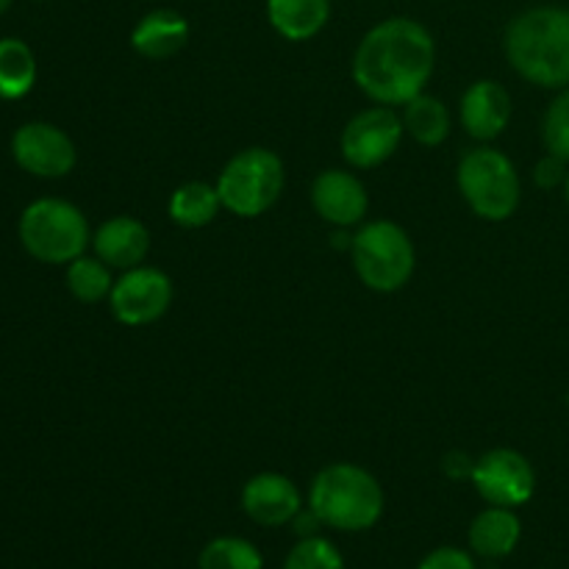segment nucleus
I'll return each mask as SVG.
<instances>
[{"label":"nucleus","instance_id":"nucleus-1","mask_svg":"<svg viewBox=\"0 0 569 569\" xmlns=\"http://www.w3.org/2000/svg\"><path fill=\"white\" fill-rule=\"evenodd\" d=\"M437 67L431 31L411 17H389L361 37L353 81L381 106H406L422 94Z\"/></svg>","mask_w":569,"mask_h":569},{"label":"nucleus","instance_id":"nucleus-2","mask_svg":"<svg viewBox=\"0 0 569 569\" xmlns=\"http://www.w3.org/2000/svg\"><path fill=\"white\" fill-rule=\"evenodd\" d=\"M506 59L520 78L542 89L569 87V9L533 6L509 22Z\"/></svg>","mask_w":569,"mask_h":569},{"label":"nucleus","instance_id":"nucleus-3","mask_svg":"<svg viewBox=\"0 0 569 569\" xmlns=\"http://www.w3.org/2000/svg\"><path fill=\"white\" fill-rule=\"evenodd\" d=\"M309 509L320 517L322 526L337 531H367L383 515V489L365 467L339 461L317 472Z\"/></svg>","mask_w":569,"mask_h":569},{"label":"nucleus","instance_id":"nucleus-4","mask_svg":"<svg viewBox=\"0 0 569 569\" xmlns=\"http://www.w3.org/2000/svg\"><path fill=\"white\" fill-rule=\"evenodd\" d=\"M20 242L28 256L42 264H70L87 253L92 231L78 206L59 198H42L22 211Z\"/></svg>","mask_w":569,"mask_h":569},{"label":"nucleus","instance_id":"nucleus-5","mask_svg":"<svg viewBox=\"0 0 569 569\" xmlns=\"http://www.w3.org/2000/svg\"><path fill=\"white\" fill-rule=\"evenodd\" d=\"M456 183L467 206L487 222L509 220L520 206V176L503 150L476 148L465 153L456 170Z\"/></svg>","mask_w":569,"mask_h":569},{"label":"nucleus","instance_id":"nucleus-6","mask_svg":"<svg viewBox=\"0 0 569 569\" xmlns=\"http://www.w3.org/2000/svg\"><path fill=\"white\" fill-rule=\"evenodd\" d=\"M350 250H353L356 276L372 292H398L415 276V242L398 222H367L353 237Z\"/></svg>","mask_w":569,"mask_h":569},{"label":"nucleus","instance_id":"nucleus-7","mask_svg":"<svg viewBox=\"0 0 569 569\" xmlns=\"http://www.w3.org/2000/svg\"><path fill=\"white\" fill-rule=\"evenodd\" d=\"M287 170L276 150L244 148L222 167L217 178L222 209L237 217H259L278 203Z\"/></svg>","mask_w":569,"mask_h":569},{"label":"nucleus","instance_id":"nucleus-8","mask_svg":"<svg viewBox=\"0 0 569 569\" xmlns=\"http://www.w3.org/2000/svg\"><path fill=\"white\" fill-rule=\"evenodd\" d=\"M176 298L170 276L156 267H133L122 272L120 281H114V289L109 295V309L117 322L128 328L150 326L161 320Z\"/></svg>","mask_w":569,"mask_h":569},{"label":"nucleus","instance_id":"nucleus-9","mask_svg":"<svg viewBox=\"0 0 569 569\" xmlns=\"http://www.w3.org/2000/svg\"><path fill=\"white\" fill-rule=\"evenodd\" d=\"M406 128L392 106H370L359 111L342 131V156L350 167L372 170L392 159Z\"/></svg>","mask_w":569,"mask_h":569},{"label":"nucleus","instance_id":"nucleus-10","mask_svg":"<svg viewBox=\"0 0 569 569\" xmlns=\"http://www.w3.org/2000/svg\"><path fill=\"white\" fill-rule=\"evenodd\" d=\"M472 483L487 503L515 509L528 503L537 489V472L531 461L511 448H495L472 467Z\"/></svg>","mask_w":569,"mask_h":569},{"label":"nucleus","instance_id":"nucleus-11","mask_svg":"<svg viewBox=\"0 0 569 569\" xmlns=\"http://www.w3.org/2000/svg\"><path fill=\"white\" fill-rule=\"evenodd\" d=\"M11 156L26 172L37 178H64L76 167L78 153L72 139L53 122H26L11 137Z\"/></svg>","mask_w":569,"mask_h":569},{"label":"nucleus","instance_id":"nucleus-12","mask_svg":"<svg viewBox=\"0 0 569 569\" xmlns=\"http://www.w3.org/2000/svg\"><path fill=\"white\" fill-rule=\"evenodd\" d=\"M311 206L326 222L337 228L359 226L370 209L367 189L353 172L322 170L311 187Z\"/></svg>","mask_w":569,"mask_h":569},{"label":"nucleus","instance_id":"nucleus-13","mask_svg":"<svg viewBox=\"0 0 569 569\" xmlns=\"http://www.w3.org/2000/svg\"><path fill=\"white\" fill-rule=\"evenodd\" d=\"M242 509L259 526L278 528L292 522L303 511V498L295 481L281 472H259L244 483Z\"/></svg>","mask_w":569,"mask_h":569},{"label":"nucleus","instance_id":"nucleus-14","mask_svg":"<svg viewBox=\"0 0 569 569\" xmlns=\"http://www.w3.org/2000/svg\"><path fill=\"white\" fill-rule=\"evenodd\" d=\"M461 126L472 139L492 142L511 120V94L500 81L483 78L461 94Z\"/></svg>","mask_w":569,"mask_h":569},{"label":"nucleus","instance_id":"nucleus-15","mask_svg":"<svg viewBox=\"0 0 569 569\" xmlns=\"http://www.w3.org/2000/svg\"><path fill=\"white\" fill-rule=\"evenodd\" d=\"M92 248L111 270H133L150 253V231L137 217H111L94 231Z\"/></svg>","mask_w":569,"mask_h":569},{"label":"nucleus","instance_id":"nucleus-16","mask_svg":"<svg viewBox=\"0 0 569 569\" xmlns=\"http://www.w3.org/2000/svg\"><path fill=\"white\" fill-rule=\"evenodd\" d=\"M189 42V22L176 9H153L133 26L131 48L142 59L164 61L181 53Z\"/></svg>","mask_w":569,"mask_h":569},{"label":"nucleus","instance_id":"nucleus-17","mask_svg":"<svg viewBox=\"0 0 569 569\" xmlns=\"http://www.w3.org/2000/svg\"><path fill=\"white\" fill-rule=\"evenodd\" d=\"M270 26L289 42L315 39L331 20V0H267Z\"/></svg>","mask_w":569,"mask_h":569},{"label":"nucleus","instance_id":"nucleus-18","mask_svg":"<svg viewBox=\"0 0 569 569\" xmlns=\"http://www.w3.org/2000/svg\"><path fill=\"white\" fill-rule=\"evenodd\" d=\"M522 537V526L517 515L503 506L481 511L470 526V545L483 559H503L517 548Z\"/></svg>","mask_w":569,"mask_h":569},{"label":"nucleus","instance_id":"nucleus-19","mask_svg":"<svg viewBox=\"0 0 569 569\" xmlns=\"http://www.w3.org/2000/svg\"><path fill=\"white\" fill-rule=\"evenodd\" d=\"M222 200L217 187L206 181H189L170 194L167 214L181 228H203L220 214Z\"/></svg>","mask_w":569,"mask_h":569},{"label":"nucleus","instance_id":"nucleus-20","mask_svg":"<svg viewBox=\"0 0 569 569\" xmlns=\"http://www.w3.org/2000/svg\"><path fill=\"white\" fill-rule=\"evenodd\" d=\"M403 128L415 142L437 148L450 137V114L445 103L433 94H417L403 106Z\"/></svg>","mask_w":569,"mask_h":569},{"label":"nucleus","instance_id":"nucleus-21","mask_svg":"<svg viewBox=\"0 0 569 569\" xmlns=\"http://www.w3.org/2000/svg\"><path fill=\"white\" fill-rule=\"evenodd\" d=\"M37 83V56L22 39H0V98L20 100Z\"/></svg>","mask_w":569,"mask_h":569},{"label":"nucleus","instance_id":"nucleus-22","mask_svg":"<svg viewBox=\"0 0 569 569\" xmlns=\"http://www.w3.org/2000/svg\"><path fill=\"white\" fill-rule=\"evenodd\" d=\"M67 289L72 298L81 303H100L114 289V278H111V267L100 261L98 256H78L76 261L67 264Z\"/></svg>","mask_w":569,"mask_h":569},{"label":"nucleus","instance_id":"nucleus-23","mask_svg":"<svg viewBox=\"0 0 569 569\" xmlns=\"http://www.w3.org/2000/svg\"><path fill=\"white\" fill-rule=\"evenodd\" d=\"M200 569H261V553L239 537L211 539L198 561Z\"/></svg>","mask_w":569,"mask_h":569},{"label":"nucleus","instance_id":"nucleus-24","mask_svg":"<svg viewBox=\"0 0 569 569\" xmlns=\"http://www.w3.org/2000/svg\"><path fill=\"white\" fill-rule=\"evenodd\" d=\"M283 569H345V559L328 539L309 537L295 545Z\"/></svg>","mask_w":569,"mask_h":569},{"label":"nucleus","instance_id":"nucleus-25","mask_svg":"<svg viewBox=\"0 0 569 569\" xmlns=\"http://www.w3.org/2000/svg\"><path fill=\"white\" fill-rule=\"evenodd\" d=\"M542 139L548 153L561 156L569 164V87L550 103L542 122Z\"/></svg>","mask_w":569,"mask_h":569},{"label":"nucleus","instance_id":"nucleus-26","mask_svg":"<svg viewBox=\"0 0 569 569\" xmlns=\"http://www.w3.org/2000/svg\"><path fill=\"white\" fill-rule=\"evenodd\" d=\"M567 161L561 156L548 153L545 159L537 161V170H533V181L537 187L542 189H556V187H565L567 181Z\"/></svg>","mask_w":569,"mask_h":569},{"label":"nucleus","instance_id":"nucleus-27","mask_svg":"<svg viewBox=\"0 0 569 569\" xmlns=\"http://www.w3.org/2000/svg\"><path fill=\"white\" fill-rule=\"evenodd\" d=\"M417 569H476V565H472V559L465 550L439 548L431 556H426V561Z\"/></svg>","mask_w":569,"mask_h":569},{"label":"nucleus","instance_id":"nucleus-28","mask_svg":"<svg viewBox=\"0 0 569 569\" xmlns=\"http://www.w3.org/2000/svg\"><path fill=\"white\" fill-rule=\"evenodd\" d=\"M295 526H298V533H300V539H309V537H317V528L322 526L320 522V517L315 515V511L309 509V515H303V511H300L298 517H295Z\"/></svg>","mask_w":569,"mask_h":569},{"label":"nucleus","instance_id":"nucleus-29","mask_svg":"<svg viewBox=\"0 0 569 569\" xmlns=\"http://www.w3.org/2000/svg\"><path fill=\"white\" fill-rule=\"evenodd\" d=\"M11 3H14V0H0V14H6V11L11 9Z\"/></svg>","mask_w":569,"mask_h":569},{"label":"nucleus","instance_id":"nucleus-30","mask_svg":"<svg viewBox=\"0 0 569 569\" xmlns=\"http://www.w3.org/2000/svg\"><path fill=\"white\" fill-rule=\"evenodd\" d=\"M565 198H567V203H569V172H567V181H565Z\"/></svg>","mask_w":569,"mask_h":569}]
</instances>
